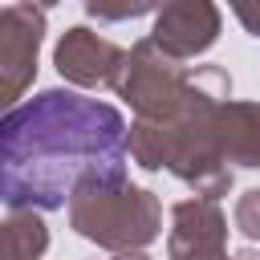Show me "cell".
<instances>
[{
    "instance_id": "obj_9",
    "label": "cell",
    "mask_w": 260,
    "mask_h": 260,
    "mask_svg": "<svg viewBox=\"0 0 260 260\" xmlns=\"http://www.w3.org/2000/svg\"><path fill=\"white\" fill-rule=\"evenodd\" d=\"M236 228L248 240H260V187H252V191L240 195V203H236Z\"/></svg>"
},
{
    "instance_id": "obj_10",
    "label": "cell",
    "mask_w": 260,
    "mask_h": 260,
    "mask_svg": "<svg viewBox=\"0 0 260 260\" xmlns=\"http://www.w3.org/2000/svg\"><path fill=\"white\" fill-rule=\"evenodd\" d=\"M236 16L244 20V28L252 37H260V8H248V4H236Z\"/></svg>"
},
{
    "instance_id": "obj_11",
    "label": "cell",
    "mask_w": 260,
    "mask_h": 260,
    "mask_svg": "<svg viewBox=\"0 0 260 260\" xmlns=\"http://www.w3.org/2000/svg\"><path fill=\"white\" fill-rule=\"evenodd\" d=\"M118 260H146V256H142V252H122Z\"/></svg>"
},
{
    "instance_id": "obj_6",
    "label": "cell",
    "mask_w": 260,
    "mask_h": 260,
    "mask_svg": "<svg viewBox=\"0 0 260 260\" xmlns=\"http://www.w3.org/2000/svg\"><path fill=\"white\" fill-rule=\"evenodd\" d=\"M215 32H219V8L195 0V4H167V8L154 16L150 41H154L167 57L183 61V57H195V53L211 49Z\"/></svg>"
},
{
    "instance_id": "obj_2",
    "label": "cell",
    "mask_w": 260,
    "mask_h": 260,
    "mask_svg": "<svg viewBox=\"0 0 260 260\" xmlns=\"http://www.w3.org/2000/svg\"><path fill=\"white\" fill-rule=\"evenodd\" d=\"M69 223L77 236L102 248H142L162 228V207L150 191L122 183H85L69 199Z\"/></svg>"
},
{
    "instance_id": "obj_1",
    "label": "cell",
    "mask_w": 260,
    "mask_h": 260,
    "mask_svg": "<svg viewBox=\"0 0 260 260\" xmlns=\"http://www.w3.org/2000/svg\"><path fill=\"white\" fill-rule=\"evenodd\" d=\"M126 122L114 106L69 89H45L12 106L0 126L4 203L12 211L65 207L85 183H122Z\"/></svg>"
},
{
    "instance_id": "obj_5",
    "label": "cell",
    "mask_w": 260,
    "mask_h": 260,
    "mask_svg": "<svg viewBox=\"0 0 260 260\" xmlns=\"http://www.w3.org/2000/svg\"><path fill=\"white\" fill-rule=\"evenodd\" d=\"M228 223L215 199H183L175 203L171 228V260H228L223 248Z\"/></svg>"
},
{
    "instance_id": "obj_8",
    "label": "cell",
    "mask_w": 260,
    "mask_h": 260,
    "mask_svg": "<svg viewBox=\"0 0 260 260\" xmlns=\"http://www.w3.org/2000/svg\"><path fill=\"white\" fill-rule=\"evenodd\" d=\"M49 248V232L41 215L32 211H12L4 223V260H37Z\"/></svg>"
},
{
    "instance_id": "obj_4",
    "label": "cell",
    "mask_w": 260,
    "mask_h": 260,
    "mask_svg": "<svg viewBox=\"0 0 260 260\" xmlns=\"http://www.w3.org/2000/svg\"><path fill=\"white\" fill-rule=\"evenodd\" d=\"M53 61H57L61 77H69L73 85H118L126 53L114 41H106V37H98V32L77 24L57 41Z\"/></svg>"
},
{
    "instance_id": "obj_7",
    "label": "cell",
    "mask_w": 260,
    "mask_h": 260,
    "mask_svg": "<svg viewBox=\"0 0 260 260\" xmlns=\"http://www.w3.org/2000/svg\"><path fill=\"white\" fill-rule=\"evenodd\" d=\"M223 162L260 167V106L256 102H223L215 114Z\"/></svg>"
},
{
    "instance_id": "obj_3",
    "label": "cell",
    "mask_w": 260,
    "mask_h": 260,
    "mask_svg": "<svg viewBox=\"0 0 260 260\" xmlns=\"http://www.w3.org/2000/svg\"><path fill=\"white\" fill-rule=\"evenodd\" d=\"M41 32H45V8H32V4L0 8V89L8 106L20 98V89L37 73Z\"/></svg>"
}]
</instances>
